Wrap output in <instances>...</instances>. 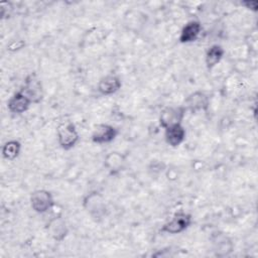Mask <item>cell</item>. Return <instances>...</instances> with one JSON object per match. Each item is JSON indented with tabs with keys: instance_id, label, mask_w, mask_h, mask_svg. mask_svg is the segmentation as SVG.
I'll use <instances>...</instances> for the list:
<instances>
[{
	"instance_id": "8fae6325",
	"label": "cell",
	"mask_w": 258,
	"mask_h": 258,
	"mask_svg": "<svg viewBox=\"0 0 258 258\" xmlns=\"http://www.w3.org/2000/svg\"><path fill=\"white\" fill-rule=\"evenodd\" d=\"M202 24L198 20H190L181 28L178 40L180 43H190L198 39L202 32Z\"/></svg>"
},
{
	"instance_id": "6da1fadb",
	"label": "cell",
	"mask_w": 258,
	"mask_h": 258,
	"mask_svg": "<svg viewBox=\"0 0 258 258\" xmlns=\"http://www.w3.org/2000/svg\"><path fill=\"white\" fill-rule=\"evenodd\" d=\"M83 207L88 213V215L96 222L102 220L107 212L104 197L99 191L96 190L89 192L84 198Z\"/></svg>"
},
{
	"instance_id": "ba28073f",
	"label": "cell",
	"mask_w": 258,
	"mask_h": 258,
	"mask_svg": "<svg viewBox=\"0 0 258 258\" xmlns=\"http://www.w3.org/2000/svg\"><path fill=\"white\" fill-rule=\"evenodd\" d=\"M122 87L121 78L114 74H109L100 79L97 90L102 96H111L117 93Z\"/></svg>"
},
{
	"instance_id": "8992f818",
	"label": "cell",
	"mask_w": 258,
	"mask_h": 258,
	"mask_svg": "<svg viewBox=\"0 0 258 258\" xmlns=\"http://www.w3.org/2000/svg\"><path fill=\"white\" fill-rule=\"evenodd\" d=\"M186 109L184 106H167L159 114V126L163 129L176 124H182Z\"/></svg>"
},
{
	"instance_id": "3957f363",
	"label": "cell",
	"mask_w": 258,
	"mask_h": 258,
	"mask_svg": "<svg viewBox=\"0 0 258 258\" xmlns=\"http://www.w3.org/2000/svg\"><path fill=\"white\" fill-rule=\"evenodd\" d=\"M192 224V216L186 212H177L172 218L164 223L160 229L161 233L176 235L187 230Z\"/></svg>"
},
{
	"instance_id": "5b68a950",
	"label": "cell",
	"mask_w": 258,
	"mask_h": 258,
	"mask_svg": "<svg viewBox=\"0 0 258 258\" xmlns=\"http://www.w3.org/2000/svg\"><path fill=\"white\" fill-rule=\"evenodd\" d=\"M31 209L37 214H45L54 206L52 194L47 189H36L29 198Z\"/></svg>"
},
{
	"instance_id": "52a82bcc",
	"label": "cell",
	"mask_w": 258,
	"mask_h": 258,
	"mask_svg": "<svg viewBox=\"0 0 258 258\" xmlns=\"http://www.w3.org/2000/svg\"><path fill=\"white\" fill-rule=\"evenodd\" d=\"M118 134H119V131L116 127L110 124L102 123V124H98L95 127L91 135V139L93 143L103 145V144H108L114 141L118 136Z\"/></svg>"
},
{
	"instance_id": "4fadbf2b",
	"label": "cell",
	"mask_w": 258,
	"mask_h": 258,
	"mask_svg": "<svg viewBox=\"0 0 258 258\" xmlns=\"http://www.w3.org/2000/svg\"><path fill=\"white\" fill-rule=\"evenodd\" d=\"M31 104L30 100L21 91H18L8 100L7 109L13 114H22L29 109Z\"/></svg>"
},
{
	"instance_id": "9a60e30c",
	"label": "cell",
	"mask_w": 258,
	"mask_h": 258,
	"mask_svg": "<svg viewBox=\"0 0 258 258\" xmlns=\"http://www.w3.org/2000/svg\"><path fill=\"white\" fill-rule=\"evenodd\" d=\"M214 252L217 256L224 257L231 254L233 251V243L232 241L224 235H219L213 241Z\"/></svg>"
},
{
	"instance_id": "9c48e42d",
	"label": "cell",
	"mask_w": 258,
	"mask_h": 258,
	"mask_svg": "<svg viewBox=\"0 0 258 258\" xmlns=\"http://www.w3.org/2000/svg\"><path fill=\"white\" fill-rule=\"evenodd\" d=\"M46 230L49 236L56 242H62L69 234L68 225L60 216L50 219L46 225Z\"/></svg>"
},
{
	"instance_id": "ac0fdd59",
	"label": "cell",
	"mask_w": 258,
	"mask_h": 258,
	"mask_svg": "<svg viewBox=\"0 0 258 258\" xmlns=\"http://www.w3.org/2000/svg\"><path fill=\"white\" fill-rule=\"evenodd\" d=\"M241 4H242L245 8H247V9L253 11V12H256V11L258 10V1H255V0H254V1H252V0H247V1L241 2Z\"/></svg>"
},
{
	"instance_id": "7c38bea8",
	"label": "cell",
	"mask_w": 258,
	"mask_h": 258,
	"mask_svg": "<svg viewBox=\"0 0 258 258\" xmlns=\"http://www.w3.org/2000/svg\"><path fill=\"white\" fill-rule=\"evenodd\" d=\"M185 136L186 131L182 124L172 125L164 129L165 142L171 147L179 146L185 140Z\"/></svg>"
},
{
	"instance_id": "30bf717a",
	"label": "cell",
	"mask_w": 258,
	"mask_h": 258,
	"mask_svg": "<svg viewBox=\"0 0 258 258\" xmlns=\"http://www.w3.org/2000/svg\"><path fill=\"white\" fill-rule=\"evenodd\" d=\"M184 107L186 111H190L192 113L206 111L209 107V97L202 91L194 92L185 99Z\"/></svg>"
},
{
	"instance_id": "e0dca14e",
	"label": "cell",
	"mask_w": 258,
	"mask_h": 258,
	"mask_svg": "<svg viewBox=\"0 0 258 258\" xmlns=\"http://www.w3.org/2000/svg\"><path fill=\"white\" fill-rule=\"evenodd\" d=\"M21 151V143L18 140H9L2 146V156L8 161L15 160Z\"/></svg>"
},
{
	"instance_id": "2e32d148",
	"label": "cell",
	"mask_w": 258,
	"mask_h": 258,
	"mask_svg": "<svg viewBox=\"0 0 258 258\" xmlns=\"http://www.w3.org/2000/svg\"><path fill=\"white\" fill-rule=\"evenodd\" d=\"M104 164L110 172L117 173L123 169L124 164H125V157L117 151L110 152L105 157Z\"/></svg>"
},
{
	"instance_id": "5bb4252c",
	"label": "cell",
	"mask_w": 258,
	"mask_h": 258,
	"mask_svg": "<svg viewBox=\"0 0 258 258\" xmlns=\"http://www.w3.org/2000/svg\"><path fill=\"white\" fill-rule=\"evenodd\" d=\"M225 49L220 44L211 45L205 54V63L208 70L214 69L224 57Z\"/></svg>"
},
{
	"instance_id": "7a4b0ae2",
	"label": "cell",
	"mask_w": 258,
	"mask_h": 258,
	"mask_svg": "<svg viewBox=\"0 0 258 258\" xmlns=\"http://www.w3.org/2000/svg\"><path fill=\"white\" fill-rule=\"evenodd\" d=\"M56 138L58 145L63 150H70L79 142L80 134L73 122L66 121L56 127Z\"/></svg>"
},
{
	"instance_id": "277c9868",
	"label": "cell",
	"mask_w": 258,
	"mask_h": 258,
	"mask_svg": "<svg viewBox=\"0 0 258 258\" xmlns=\"http://www.w3.org/2000/svg\"><path fill=\"white\" fill-rule=\"evenodd\" d=\"M32 104H39L44 97L43 86L40 79L35 73L26 76L23 87L20 90Z\"/></svg>"
}]
</instances>
